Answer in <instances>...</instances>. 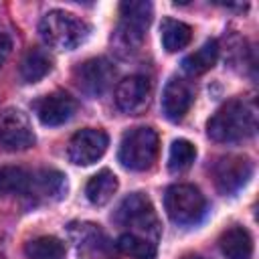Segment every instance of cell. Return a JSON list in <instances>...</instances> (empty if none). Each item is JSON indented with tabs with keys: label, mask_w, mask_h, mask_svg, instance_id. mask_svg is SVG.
<instances>
[{
	"label": "cell",
	"mask_w": 259,
	"mask_h": 259,
	"mask_svg": "<svg viewBox=\"0 0 259 259\" xmlns=\"http://www.w3.org/2000/svg\"><path fill=\"white\" fill-rule=\"evenodd\" d=\"M192 89L190 85L180 79V77H172L166 87H164V93H162V109H164V115L170 119V121H180L190 105H192Z\"/></svg>",
	"instance_id": "obj_14"
},
{
	"label": "cell",
	"mask_w": 259,
	"mask_h": 259,
	"mask_svg": "<svg viewBox=\"0 0 259 259\" xmlns=\"http://www.w3.org/2000/svg\"><path fill=\"white\" fill-rule=\"evenodd\" d=\"M107 134L97 127H85L77 132L69 142V160L79 166H89L97 162L107 150Z\"/></svg>",
	"instance_id": "obj_8"
},
{
	"label": "cell",
	"mask_w": 259,
	"mask_h": 259,
	"mask_svg": "<svg viewBox=\"0 0 259 259\" xmlns=\"http://www.w3.org/2000/svg\"><path fill=\"white\" fill-rule=\"evenodd\" d=\"M152 4L144 0H127L119 4V24L113 32V47L121 57L134 55L146 36L152 20Z\"/></svg>",
	"instance_id": "obj_2"
},
{
	"label": "cell",
	"mask_w": 259,
	"mask_h": 259,
	"mask_svg": "<svg viewBox=\"0 0 259 259\" xmlns=\"http://www.w3.org/2000/svg\"><path fill=\"white\" fill-rule=\"evenodd\" d=\"M219 59V42L217 40H206L200 49H196L194 53H190L184 61H182V69L188 75H202L208 69L214 67Z\"/></svg>",
	"instance_id": "obj_18"
},
{
	"label": "cell",
	"mask_w": 259,
	"mask_h": 259,
	"mask_svg": "<svg viewBox=\"0 0 259 259\" xmlns=\"http://www.w3.org/2000/svg\"><path fill=\"white\" fill-rule=\"evenodd\" d=\"M221 251L227 259H251L253 257V239L247 229L231 227L219 239Z\"/></svg>",
	"instance_id": "obj_15"
},
{
	"label": "cell",
	"mask_w": 259,
	"mask_h": 259,
	"mask_svg": "<svg viewBox=\"0 0 259 259\" xmlns=\"http://www.w3.org/2000/svg\"><path fill=\"white\" fill-rule=\"evenodd\" d=\"M115 190H117V178L109 170L97 172L95 176L89 178V182L85 186V194H87L89 202L95 204V206H101V204L109 202L113 198Z\"/></svg>",
	"instance_id": "obj_16"
},
{
	"label": "cell",
	"mask_w": 259,
	"mask_h": 259,
	"mask_svg": "<svg viewBox=\"0 0 259 259\" xmlns=\"http://www.w3.org/2000/svg\"><path fill=\"white\" fill-rule=\"evenodd\" d=\"M51 69H53V59L49 57V53L42 49H30L20 63V77L26 83H36Z\"/></svg>",
	"instance_id": "obj_19"
},
{
	"label": "cell",
	"mask_w": 259,
	"mask_h": 259,
	"mask_svg": "<svg viewBox=\"0 0 259 259\" xmlns=\"http://www.w3.org/2000/svg\"><path fill=\"white\" fill-rule=\"evenodd\" d=\"M38 32L42 40L59 51H71L85 42L89 36V24L65 10H51L40 18Z\"/></svg>",
	"instance_id": "obj_3"
},
{
	"label": "cell",
	"mask_w": 259,
	"mask_h": 259,
	"mask_svg": "<svg viewBox=\"0 0 259 259\" xmlns=\"http://www.w3.org/2000/svg\"><path fill=\"white\" fill-rule=\"evenodd\" d=\"M67 190V180L61 172L57 170H38L30 174V186L26 196L32 202H49V200H59Z\"/></svg>",
	"instance_id": "obj_13"
},
{
	"label": "cell",
	"mask_w": 259,
	"mask_h": 259,
	"mask_svg": "<svg viewBox=\"0 0 259 259\" xmlns=\"http://www.w3.org/2000/svg\"><path fill=\"white\" fill-rule=\"evenodd\" d=\"M0 144L6 150H28L34 144V132L20 109L10 107L0 113Z\"/></svg>",
	"instance_id": "obj_10"
},
{
	"label": "cell",
	"mask_w": 259,
	"mask_h": 259,
	"mask_svg": "<svg viewBox=\"0 0 259 259\" xmlns=\"http://www.w3.org/2000/svg\"><path fill=\"white\" fill-rule=\"evenodd\" d=\"M196 158V148L188 142V140H176L170 146V154H168V168L170 172H184L192 166Z\"/></svg>",
	"instance_id": "obj_23"
},
{
	"label": "cell",
	"mask_w": 259,
	"mask_h": 259,
	"mask_svg": "<svg viewBox=\"0 0 259 259\" xmlns=\"http://www.w3.org/2000/svg\"><path fill=\"white\" fill-rule=\"evenodd\" d=\"M164 206L176 225H194L206 210V200L192 184H174L166 190Z\"/></svg>",
	"instance_id": "obj_6"
},
{
	"label": "cell",
	"mask_w": 259,
	"mask_h": 259,
	"mask_svg": "<svg viewBox=\"0 0 259 259\" xmlns=\"http://www.w3.org/2000/svg\"><path fill=\"white\" fill-rule=\"evenodd\" d=\"M152 83L144 75H132L117 83L115 87V103L121 111L130 115L142 113L150 105Z\"/></svg>",
	"instance_id": "obj_11"
},
{
	"label": "cell",
	"mask_w": 259,
	"mask_h": 259,
	"mask_svg": "<svg viewBox=\"0 0 259 259\" xmlns=\"http://www.w3.org/2000/svg\"><path fill=\"white\" fill-rule=\"evenodd\" d=\"M158 158V136L152 127L140 125L123 134L119 144V162L136 172L150 170Z\"/></svg>",
	"instance_id": "obj_4"
},
{
	"label": "cell",
	"mask_w": 259,
	"mask_h": 259,
	"mask_svg": "<svg viewBox=\"0 0 259 259\" xmlns=\"http://www.w3.org/2000/svg\"><path fill=\"white\" fill-rule=\"evenodd\" d=\"M115 79V67L107 61V59H89L85 63H81L77 69H75V81H77V87L89 95V97H99L103 95L111 83Z\"/></svg>",
	"instance_id": "obj_7"
},
{
	"label": "cell",
	"mask_w": 259,
	"mask_h": 259,
	"mask_svg": "<svg viewBox=\"0 0 259 259\" xmlns=\"http://www.w3.org/2000/svg\"><path fill=\"white\" fill-rule=\"evenodd\" d=\"M30 174L32 172L22 166H0V196H26L30 186Z\"/></svg>",
	"instance_id": "obj_17"
},
{
	"label": "cell",
	"mask_w": 259,
	"mask_h": 259,
	"mask_svg": "<svg viewBox=\"0 0 259 259\" xmlns=\"http://www.w3.org/2000/svg\"><path fill=\"white\" fill-rule=\"evenodd\" d=\"M160 34H162V45L168 53H176L180 49H184L190 38H192V28L180 20L174 18H164L162 26H160Z\"/></svg>",
	"instance_id": "obj_20"
},
{
	"label": "cell",
	"mask_w": 259,
	"mask_h": 259,
	"mask_svg": "<svg viewBox=\"0 0 259 259\" xmlns=\"http://www.w3.org/2000/svg\"><path fill=\"white\" fill-rule=\"evenodd\" d=\"M36 117L42 125H61L69 121L77 109L75 99L65 91H53L45 97H40L34 105Z\"/></svg>",
	"instance_id": "obj_12"
},
{
	"label": "cell",
	"mask_w": 259,
	"mask_h": 259,
	"mask_svg": "<svg viewBox=\"0 0 259 259\" xmlns=\"http://www.w3.org/2000/svg\"><path fill=\"white\" fill-rule=\"evenodd\" d=\"M251 174H253V164L245 156H225L212 168L217 188L225 194H233L241 190L249 182Z\"/></svg>",
	"instance_id": "obj_9"
},
{
	"label": "cell",
	"mask_w": 259,
	"mask_h": 259,
	"mask_svg": "<svg viewBox=\"0 0 259 259\" xmlns=\"http://www.w3.org/2000/svg\"><path fill=\"white\" fill-rule=\"evenodd\" d=\"M257 130L255 105L247 99H231L221 105L206 123L210 140L221 144H233L247 140Z\"/></svg>",
	"instance_id": "obj_1"
},
{
	"label": "cell",
	"mask_w": 259,
	"mask_h": 259,
	"mask_svg": "<svg viewBox=\"0 0 259 259\" xmlns=\"http://www.w3.org/2000/svg\"><path fill=\"white\" fill-rule=\"evenodd\" d=\"M182 259H204V257H200V255H186V257H182Z\"/></svg>",
	"instance_id": "obj_25"
},
{
	"label": "cell",
	"mask_w": 259,
	"mask_h": 259,
	"mask_svg": "<svg viewBox=\"0 0 259 259\" xmlns=\"http://www.w3.org/2000/svg\"><path fill=\"white\" fill-rule=\"evenodd\" d=\"M115 221L121 227H127L130 233L142 235L146 239L158 237V233H160L156 210H154L150 198L144 196L142 192H134L121 200V204L115 210Z\"/></svg>",
	"instance_id": "obj_5"
},
{
	"label": "cell",
	"mask_w": 259,
	"mask_h": 259,
	"mask_svg": "<svg viewBox=\"0 0 259 259\" xmlns=\"http://www.w3.org/2000/svg\"><path fill=\"white\" fill-rule=\"evenodd\" d=\"M10 51H12V40H10V36L4 34V32H0V67L6 63Z\"/></svg>",
	"instance_id": "obj_24"
},
{
	"label": "cell",
	"mask_w": 259,
	"mask_h": 259,
	"mask_svg": "<svg viewBox=\"0 0 259 259\" xmlns=\"http://www.w3.org/2000/svg\"><path fill=\"white\" fill-rule=\"evenodd\" d=\"M26 259H65V245L57 237H36L24 247Z\"/></svg>",
	"instance_id": "obj_21"
},
{
	"label": "cell",
	"mask_w": 259,
	"mask_h": 259,
	"mask_svg": "<svg viewBox=\"0 0 259 259\" xmlns=\"http://www.w3.org/2000/svg\"><path fill=\"white\" fill-rule=\"evenodd\" d=\"M117 247L121 253L134 257V259H154L156 257V243L134 233H123L117 239Z\"/></svg>",
	"instance_id": "obj_22"
}]
</instances>
